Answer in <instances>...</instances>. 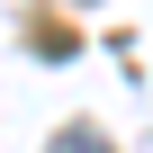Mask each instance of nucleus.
I'll use <instances>...</instances> for the list:
<instances>
[{"label":"nucleus","mask_w":153,"mask_h":153,"mask_svg":"<svg viewBox=\"0 0 153 153\" xmlns=\"http://www.w3.org/2000/svg\"><path fill=\"white\" fill-rule=\"evenodd\" d=\"M45 153H108V144H99V135H90V126H63V135H54V144H45Z\"/></svg>","instance_id":"nucleus-1"}]
</instances>
